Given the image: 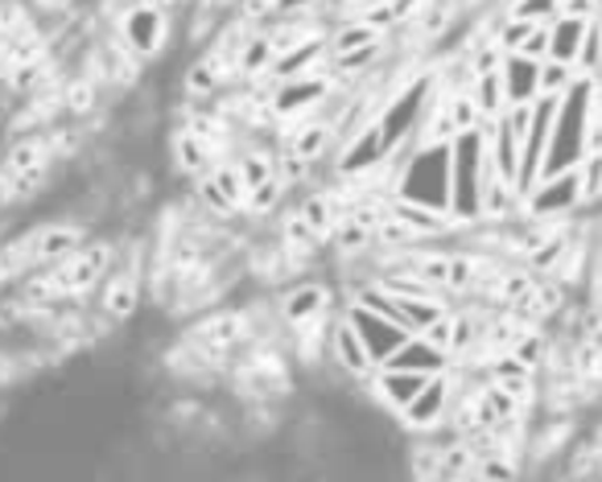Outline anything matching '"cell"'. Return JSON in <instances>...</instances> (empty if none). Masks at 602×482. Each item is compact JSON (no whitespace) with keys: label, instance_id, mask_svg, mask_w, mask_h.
Here are the masks:
<instances>
[{"label":"cell","instance_id":"obj_1","mask_svg":"<svg viewBox=\"0 0 602 482\" xmlns=\"http://www.w3.org/2000/svg\"><path fill=\"white\" fill-rule=\"evenodd\" d=\"M487 132L479 129L458 132L450 141V215L467 223H479L483 206V182H487Z\"/></svg>","mask_w":602,"mask_h":482},{"label":"cell","instance_id":"obj_2","mask_svg":"<svg viewBox=\"0 0 602 482\" xmlns=\"http://www.w3.org/2000/svg\"><path fill=\"white\" fill-rule=\"evenodd\" d=\"M392 198L450 211V141H426L412 157H400Z\"/></svg>","mask_w":602,"mask_h":482},{"label":"cell","instance_id":"obj_3","mask_svg":"<svg viewBox=\"0 0 602 482\" xmlns=\"http://www.w3.org/2000/svg\"><path fill=\"white\" fill-rule=\"evenodd\" d=\"M433 116V79H417L409 88H400L388 107H384L376 124H380V136L388 153H397L400 145H409L412 132H421V124Z\"/></svg>","mask_w":602,"mask_h":482},{"label":"cell","instance_id":"obj_4","mask_svg":"<svg viewBox=\"0 0 602 482\" xmlns=\"http://www.w3.org/2000/svg\"><path fill=\"white\" fill-rule=\"evenodd\" d=\"M582 206V174L578 165L573 170H561V174H544L532 182V191L524 194V219H549L558 223L565 215H573Z\"/></svg>","mask_w":602,"mask_h":482},{"label":"cell","instance_id":"obj_5","mask_svg":"<svg viewBox=\"0 0 602 482\" xmlns=\"http://www.w3.org/2000/svg\"><path fill=\"white\" fill-rule=\"evenodd\" d=\"M330 74H297V79H285L268 91V112L277 120H306L314 107H323L330 100Z\"/></svg>","mask_w":602,"mask_h":482},{"label":"cell","instance_id":"obj_6","mask_svg":"<svg viewBox=\"0 0 602 482\" xmlns=\"http://www.w3.org/2000/svg\"><path fill=\"white\" fill-rule=\"evenodd\" d=\"M450 409H455V380L450 371H441V376H429L426 388L412 396V404L400 412V424L409 433H433L438 424H446Z\"/></svg>","mask_w":602,"mask_h":482},{"label":"cell","instance_id":"obj_7","mask_svg":"<svg viewBox=\"0 0 602 482\" xmlns=\"http://www.w3.org/2000/svg\"><path fill=\"white\" fill-rule=\"evenodd\" d=\"M165 38H170L165 13L153 4L136 0L133 9L120 17V42L129 45V54H136V59H157L165 50Z\"/></svg>","mask_w":602,"mask_h":482},{"label":"cell","instance_id":"obj_8","mask_svg":"<svg viewBox=\"0 0 602 482\" xmlns=\"http://www.w3.org/2000/svg\"><path fill=\"white\" fill-rule=\"evenodd\" d=\"M343 318L355 326V335L364 338V347H368V355L376 359V367L388 359V355L397 351L400 342L409 338V330L400 326V321H392L388 314H380V309H368V306H359V301H351L347 306V314Z\"/></svg>","mask_w":602,"mask_h":482},{"label":"cell","instance_id":"obj_9","mask_svg":"<svg viewBox=\"0 0 602 482\" xmlns=\"http://www.w3.org/2000/svg\"><path fill=\"white\" fill-rule=\"evenodd\" d=\"M112 264V248L108 244H83V248L54 264V285L62 293H88L103 285V268Z\"/></svg>","mask_w":602,"mask_h":482},{"label":"cell","instance_id":"obj_10","mask_svg":"<svg viewBox=\"0 0 602 482\" xmlns=\"http://www.w3.org/2000/svg\"><path fill=\"white\" fill-rule=\"evenodd\" d=\"M388 157H392V153H388V145H384L380 124L368 120L364 129L355 132V136H347L343 148H338V174L343 177H368L371 170H380Z\"/></svg>","mask_w":602,"mask_h":482},{"label":"cell","instance_id":"obj_11","mask_svg":"<svg viewBox=\"0 0 602 482\" xmlns=\"http://www.w3.org/2000/svg\"><path fill=\"white\" fill-rule=\"evenodd\" d=\"M21 244L30 252V264H62L67 256H74V252L88 244V235H83L79 223H42Z\"/></svg>","mask_w":602,"mask_h":482},{"label":"cell","instance_id":"obj_12","mask_svg":"<svg viewBox=\"0 0 602 482\" xmlns=\"http://www.w3.org/2000/svg\"><path fill=\"white\" fill-rule=\"evenodd\" d=\"M326 355H330V363H335L338 371H347L351 380H368L371 371H376V359L368 355L364 338L355 335V326L347 318L330 321V335H326Z\"/></svg>","mask_w":602,"mask_h":482},{"label":"cell","instance_id":"obj_13","mask_svg":"<svg viewBox=\"0 0 602 482\" xmlns=\"http://www.w3.org/2000/svg\"><path fill=\"white\" fill-rule=\"evenodd\" d=\"M323 59H330V54H326V33H314V38H302V42H294L289 50H277V59H273V66H268L265 79L277 88V83H285V79L309 74Z\"/></svg>","mask_w":602,"mask_h":482},{"label":"cell","instance_id":"obj_14","mask_svg":"<svg viewBox=\"0 0 602 482\" xmlns=\"http://www.w3.org/2000/svg\"><path fill=\"white\" fill-rule=\"evenodd\" d=\"M450 363H455L450 351L433 347L426 335H409L380 367H405V371H421V376H441V371H450Z\"/></svg>","mask_w":602,"mask_h":482},{"label":"cell","instance_id":"obj_15","mask_svg":"<svg viewBox=\"0 0 602 482\" xmlns=\"http://www.w3.org/2000/svg\"><path fill=\"white\" fill-rule=\"evenodd\" d=\"M426 380L429 376H421V371H405V367H376V371H371V392L380 396L384 404L400 417V412L412 404V396L426 388Z\"/></svg>","mask_w":602,"mask_h":482},{"label":"cell","instance_id":"obj_16","mask_svg":"<svg viewBox=\"0 0 602 482\" xmlns=\"http://www.w3.org/2000/svg\"><path fill=\"white\" fill-rule=\"evenodd\" d=\"M54 157V148H50V136H25V141H17L9 153H4V174L13 177V182H38L42 170L50 165Z\"/></svg>","mask_w":602,"mask_h":482},{"label":"cell","instance_id":"obj_17","mask_svg":"<svg viewBox=\"0 0 602 482\" xmlns=\"http://www.w3.org/2000/svg\"><path fill=\"white\" fill-rule=\"evenodd\" d=\"M541 62L544 59H524V54H503L500 74L508 103H532L541 95Z\"/></svg>","mask_w":602,"mask_h":482},{"label":"cell","instance_id":"obj_18","mask_svg":"<svg viewBox=\"0 0 602 482\" xmlns=\"http://www.w3.org/2000/svg\"><path fill=\"white\" fill-rule=\"evenodd\" d=\"M326 309H330V289H326V285H318V280H309V285H294V289H285V297H280V318L289 321V326H302V321L323 318Z\"/></svg>","mask_w":602,"mask_h":482},{"label":"cell","instance_id":"obj_19","mask_svg":"<svg viewBox=\"0 0 602 482\" xmlns=\"http://www.w3.org/2000/svg\"><path fill=\"white\" fill-rule=\"evenodd\" d=\"M594 21V17H590ZM586 17H570V13H558L553 21H549V59L558 62H578V54H582V42H586V30H590ZM578 71V66H573Z\"/></svg>","mask_w":602,"mask_h":482},{"label":"cell","instance_id":"obj_20","mask_svg":"<svg viewBox=\"0 0 602 482\" xmlns=\"http://www.w3.org/2000/svg\"><path fill=\"white\" fill-rule=\"evenodd\" d=\"M141 306V280L133 273H116V277L103 280L100 293V314L112 321H129Z\"/></svg>","mask_w":602,"mask_h":482},{"label":"cell","instance_id":"obj_21","mask_svg":"<svg viewBox=\"0 0 602 482\" xmlns=\"http://www.w3.org/2000/svg\"><path fill=\"white\" fill-rule=\"evenodd\" d=\"M335 145V129L326 124V120H294V132H289V153L302 161H309V165H318V161L326 157V148Z\"/></svg>","mask_w":602,"mask_h":482},{"label":"cell","instance_id":"obj_22","mask_svg":"<svg viewBox=\"0 0 602 482\" xmlns=\"http://www.w3.org/2000/svg\"><path fill=\"white\" fill-rule=\"evenodd\" d=\"M170 148H174V165L182 170V174H191V177L206 174V170L215 165V148L206 145L194 129H177L174 141H170Z\"/></svg>","mask_w":602,"mask_h":482},{"label":"cell","instance_id":"obj_23","mask_svg":"<svg viewBox=\"0 0 602 482\" xmlns=\"http://www.w3.org/2000/svg\"><path fill=\"white\" fill-rule=\"evenodd\" d=\"M273 59H277L273 42H268L265 33H252L248 42L239 45V54H235V79H244V83H261V79L268 74V66H273Z\"/></svg>","mask_w":602,"mask_h":482},{"label":"cell","instance_id":"obj_24","mask_svg":"<svg viewBox=\"0 0 602 482\" xmlns=\"http://www.w3.org/2000/svg\"><path fill=\"white\" fill-rule=\"evenodd\" d=\"M371 42H384V30L368 25L364 17H351V21H343V25H335V30L326 33V54L338 59V54L359 50V45H371Z\"/></svg>","mask_w":602,"mask_h":482},{"label":"cell","instance_id":"obj_25","mask_svg":"<svg viewBox=\"0 0 602 482\" xmlns=\"http://www.w3.org/2000/svg\"><path fill=\"white\" fill-rule=\"evenodd\" d=\"M297 215L306 219V227L318 235V239H330V232H335V223H338V211H335V198H330V191L306 194V198L297 203Z\"/></svg>","mask_w":602,"mask_h":482},{"label":"cell","instance_id":"obj_26","mask_svg":"<svg viewBox=\"0 0 602 482\" xmlns=\"http://www.w3.org/2000/svg\"><path fill=\"white\" fill-rule=\"evenodd\" d=\"M470 95H475V103H479L483 120H496L503 107H508V91H503V74L500 71L470 79Z\"/></svg>","mask_w":602,"mask_h":482},{"label":"cell","instance_id":"obj_27","mask_svg":"<svg viewBox=\"0 0 602 482\" xmlns=\"http://www.w3.org/2000/svg\"><path fill=\"white\" fill-rule=\"evenodd\" d=\"M512 359H520V363L529 367V371H541L544 363H549V355H553V342H549V335L544 330H524V335L512 342Z\"/></svg>","mask_w":602,"mask_h":482},{"label":"cell","instance_id":"obj_28","mask_svg":"<svg viewBox=\"0 0 602 482\" xmlns=\"http://www.w3.org/2000/svg\"><path fill=\"white\" fill-rule=\"evenodd\" d=\"M376 239V235L364 227L359 219H351V215H343V219L335 223V232H330V244H335L338 256H355V252H364Z\"/></svg>","mask_w":602,"mask_h":482},{"label":"cell","instance_id":"obj_29","mask_svg":"<svg viewBox=\"0 0 602 482\" xmlns=\"http://www.w3.org/2000/svg\"><path fill=\"white\" fill-rule=\"evenodd\" d=\"M280 239H285V252H289V256H294V260H306L309 252L318 248V244H323V239H318V235L309 232L306 227V219H302V215H289V219H285V227H280Z\"/></svg>","mask_w":602,"mask_h":482},{"label":"cell","instance_id":"obj_30","mask_svg":"<svg viewBox=\"0 0 602 482\" xmlns=\"http://www.w3.org/2000/svg\"><path fill=\"white\" fill-rule=\"evenodd\" d=\"M220 88H223V74L215 62L206 59V54L198 62H191V71H186V91H191L194 100H211Z\"/></svg>","mask_w":602,"mask_h":482},{"label":"cell","instance_id":"obj_31","mask_svg":"<svg viewBox=\"0 0 602 482\" xmlns=\"http://www.w3.org/2000/svg\"><path fill=\"white\" fill-rule=\"evenodd\" d=\"M446 116H450V129H455V136H458V132L479 129V124H483V112H479V103H475V95H470L467 88L450 95V103H446Z\"/></svg>","mask_w":602,"mask_h":482},{"label":"cell","instance_id":"obj_32","mask_svg":"<svg viewBox=\"0 0 602 482\" xmlns=\"http://www.w3.org/2000/svg\"><path fill=\"white\" fill-rule=\"evenodd\" d=\"M235 165H239V174H244V182H248V191L252 186H261V182H268V177H277V157L265 153V148H248V153H239Z\"/></svg>","mask_w":602,"mask_h":482},{"label":"cell","instance_id":"obj_33","mask_svg":"<svg viewBox=\"0 0 602 482\" xmlns=\"http://www.w3.org/2000/svg\"><path fill=\"white\" fill-rule=\"evenodd\" d=\"M384 54V42H371V45H359V50H347V54H338V59H330V74H338V79H351V74L368 71L371 62Z\"/></svg>","mask_w":602,"mask_h":482},{"label":"cell","instance_id":"obj_34","mask_svg":"<svg viewBox=\"0 0 602 482\" xmlns=\"http://www.w3.org/2000/svg\"><path fill=\"white\" fill-rule=\"evenodd\" d=\"M211 174H215L220 191L227 194V198L235 203V211H239L244 198H248V182H244V174H239V165H235V161H215V165H211Z\"/></svg>","mask_w":602,"mask_h":482},{"label":"cell","instance_id":"obj_35","mask_svg":"<svg viewBox=\"0 0 602 482\" xmlns=\"http://www.w3.org/2000/svg\"><path fill=\"white\" fill-rule=\"evenodd\" d=\"M285 182L280 177H268V182H261V186H252L248 198H244V206H248L252 215H268V211H277L280 198H285Z\"/></svg>","mask_w":602,"mask_h":482},{"label":"cell","instance_id":"obj_36","mask_svg":"<svg viewBox=\"0 0 602 482\" xmlns=\"http://www.w3.org/2000/svg\"><path fill=\"white\" fill-rule=\"evenodd\" d=\"M194 194H198V203H203L206 211H215V215H232V211H235V203L220 191V182H215V174H211V170L194 177Z\"/></svg>","mask_w":602,"mask_h":482},{"label":"cell","instance_id":"obj_37","mask_svg":"<svg viewBox=\"0 0 602 482\" xmlns=\"http://www.w3.org/2000/svg\"><path fill=\"white\" fill-rule=\"evenodd\" d=\"M537 21H524V17H503V25H496V45L503 54H516L520 45L529 42V33Z\"/></svg>","mask_w":602,"mask_h":482},{"label":"cell","instance_id":"obj_38","mask_svg":"<svg viewBox=\"0 0 602 482\" xmlns=\"http://www.w3.org/2000/svg\"><path fill=\"white\" fill-rule=\"evenodd\" d=\"M578 174H582V203H599L602 198V148H590L582 165H578Z\"/></svg>","mask_w":602,"mask_h":482},{"label":"cell","instance_id":"obj_39","mask_svg":"<svg viewBox=\"0 0 602 482\" xmlns=\"http://www.w3.org/2000/svg\"><path fill=\"white\" fill-rule=\"evenodd\" d=\"M573 79H578V71H573L570 62H558V59L541 62V95H561Z\"/></svg>","mask_w":602,"mask_h":482},{"label":"cell","instance_id":"obj_40","mask_svg":"<svg viewBox=\"0 0 602 482\" xmlns=\"http://www.w3.org/2000/svg\"><path fill=\"white\" fill-rule=\"evenodd\" d=\"M561 13V0H512L508 17H524V21H553Z\"/></svg>","mask_w":602,"mask_h":482},{"label":"cell","instance_id":"obj_41","mask_svg":"<svg viewBox=\"0 0 602 482\" xmlns=\"http://www.w3.org/2000/svg\"><path fill=\"white\" fill-rule=\"evenodd\" d=\"M500 62H503V50L496 42L483 45V50H470V54H467V79H479V74L500 71Z\"/></svg>","mask_w":602,"mask_h":482},{"label":"cell","instance_id":"obj_42","mask_svg":"<svg viewBox=\"0 0 602 482\" xmlns=\"http://www.w3.org/2000/svg\"><path fill=\"white\" fill-rule=\"evenodd\" d=\"M426 338L433 342V347H441V351H450V347H455V314L446 309V314H441V318L426 330ZM450 359H455V355H450Z\"/></svg>","mask_w":602,"mask_h":482},{"label":"cell","instance_id":"obj_43","mask_svg":"<svg viewBox=\"0 0 602 482\" xmlns=\"http://www.w3.org/2000/svg\"><path fill=\"white\" fill-rule=\"evenodd\" d=\"M516 54H524V59H549V21H537L529 33V42L520 45Z\"/></svg>","mask_w":602,"mask_h":482},{"label":"cell","instance_id":"obj_44","mask_svg":"<svg viewBox=\"0 0 602 482\" xmlns=\"http://www.w3.org/2000/svg\"><path fill=\"white\" fill-rule=\"evenodd\" d=\"M475 474H479V479H516V466H508V462H503V453H500V458H487V462H479V466H475Z\"/></svg>","mask_w":602,"mask_h":482},{"label":"cell","instance_id":"obj_45","mask_svg":"<svg viewBox=\"0 0 602 482\" xmlns=\"http://www.w3.org/2000/svg\"><path fill=\"white\" fill-rule=\"evenodd\" d=\"M91 103H95V91H91L88 83H74V88H67V107H74V112H88Z\"/></svg>","mask_w":602,"mask_h":482},{"label":"cell","instance_id":"obj_46","mask_svg":"<svg viewBox=\"0 0 602 482\" xmlns=\"http://www.w3.org/2000/svg\"><path fill=\"white\" fill-rule=\"evenodd\" d=\"M561 13H570V17H602L599 13V0H561Z\"/></svg>","mask_w":602,"mask_h":482},{"label":"cell","instance_id":"obj_47","mask_svg":"<svg viewBox=\"0 0 602 482\" xmlns=\"http://www.w3.org/2000/svg\"><path fill=\"white\" fill-rule=\"evenodd\" d=\"M318 0H277V13H309Z\"/></svg>","mask_w":602,"mask_h":482},{"label":"cell","instance_id":"obj_48","mask_svg":"<svg viewBox=\"0 0 602 482\" xmlns=\"http://www.w3.org/2000/svg\"><path fill=\"white\" fill-rule=\"evenodd\" d=\"M141 4H153V9H162V13H165V9H174L177 0H141Z\"/></svg>","mask_w":602,"mask_h":482},{"label":"cell","instance_id":"obj_49","mask_svg":"<svg viewBox=\"0 0 602 482\" xmlns=\"http://www.w3.org/2000/svg\"><path fill=\"white\" fill-rule=\"evenodd\" d=\"M9 280H13V273H9V268H4V260H0V289H4Z\"/></svg>","mask_w":602,"mask_h":482},{"label":"cell","instance_id":"obj_50","mask_svg":"<svg viewBox=\"0 0 602 482\" xmlns=\"http://www.w3.org/2000/svg\"><path fill=\"white\" fill-rule=\"evenodd\" d=\"M599 309H602V280H599Z\"/></svg>","mask_w":602,"mask_h":482}]
</instances>
